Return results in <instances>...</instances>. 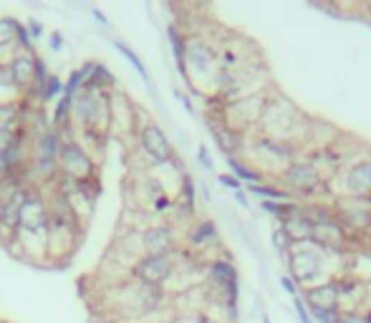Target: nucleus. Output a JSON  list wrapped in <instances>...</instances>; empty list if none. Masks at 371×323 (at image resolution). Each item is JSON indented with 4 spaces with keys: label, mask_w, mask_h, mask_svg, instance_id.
Wrapping results in <instances>:
<instances>
[{
    "label": "nucleus",
    "mask_w": 371,
    "mask_h": 323,
    "mask_svg": "<svg viewBox=\"0 0 371 323\" xmlns=\"http://www.w3.org/2000/svg\"><path fill=\"white\" fill-rule=\"evenodd\" d=\"M258 124L263 137L295 141V144L303 147L306 137H309L311 116H306L291 98L275 94V96H266V101H263V112H260ZM303 155H306V149H303Z\"/></svg>",
    "instance_id": "1"
},
{
    "label": "nucleus",
    "mask_w": 371,
    "mask_h": 323,
    "mask_svg": "<svg viewBox=\"0 0 371 323\" xmlns=\"http://www.w3.org/2000/svg\"><path fill=\"white\" fill-rule=\"evenodd\" d=\"M331 258H336V253H331L318 243L309 240V243H295L293 250L288 253L286 265L288 275L295 281L298 288H311L316 283L326 281L331 275H336V270L331 268Z\"/></svg>",
    "instance_id": "2"
},
{
    "label": "nucleus",
    "mask_w": 371,
    "mask_h": 323,
    "mask_svg": "<svg viewBox=\"0 0 371 323\" xmlns=\"http://www.w3.org/2000/svg\"><path fill=\"white\" fill-rule=\"evenodd\" d=\"M275 182H278L286 192H291L298 202H303V200H309L311 202V200H316L318 195H331V182L323 180L318 167H316L306 155L298 157L295 162H291V164L275 177Z\"/></svg>",
    "instance_id": "3"
},
{
    "label": "nucleus",
    "mask_w": 371,
    "mask_h": 323,
    "mask_svg": "<svg viewBox=\"0 0 371 323\" xmlns=\"http://www.w3.org/2000/svg\"><path fill=\"white\" fill-rule=\"evenodd\" d=\"M58 177L71 182H98V157L92 155L76 137H63Z\"/></svg>",
    "instance_id": "4"
},
{
    "label": "nucleus",
    "mask_w": 371,
    "mask_h": 323,
    "mask_svg": "<svg viewBox=\"0 0 371 323\" xmlns=\"http://www.w3.org/2000/svg\"><path fill=\"white\" fill-rule=\"evenodd\" d=\"M137 149H139L141 159L147 162V167H180L172 139L152 119L141 121L139 132H137Z\"/></svg>",
    "instance_id": "5"
},
{
    "label": "nucleus",
    "mask_w": 371,
    "mask_h": 323,
    "mask_svg": "<svg viewBox=\"0 0 371 323\" xmlns=\"http://www.w3.org/2000/svg\"><path fill=\"white\" fill-rule=\"evenodd\" d=\"M184 64H187L189 78L207 76V73H212V78H215L220 71V46L210 35L192 30L184 38Z\"/></svg>",
    "instance_id": "6"
},
{
    "label": "nucleus",
    "mask_w": 371,
    "mask_h": 323,
    "mask_svg": "<svg viewBox=\"0 0 371 323\" xmlns=\"http://www.w3.org/2000/svg\"><path fill=\"white\" fill-rule=\"evenodd\" d=\"M180 258H182V250L175 255H139V258L132 260V281L147 283V286H159V288L167 290V286L172 283L177 273V265H180Z\"/></svg>",
    "instance_id": "7"
},
{
    "label": "nucleus",
    "mask_w": 371,
    "mask_h": 323,
    "mask_svg": "<svg viewBox=\"0 0 371 323\" xmlns=\"http://www.w3.org/2000/svg\"><path fill=\"white\" fill-rule=\"evenodd\" d=\"M331 195L336 197H369L371 195V155L354 157L346 167L334 177Z\"/></svg>",
    "instance_id": "8"
},
{
    "label": "nucleus",
    "mask_w": 371,
    "mask_h": 323,
    "mask_svg": "<svg viewBox=\"0 0 371 323\" xmlns=\"http://www.w3.org/2000/svg\"><path fill=\"white\" fill-rule=\"evenodd\" d=\"M182 250V232L172 220L139 230V255H175Z\"/></svg>",
    "instance_id": "9"
},
{
    "label": "nucleus",
    "mask_w": 371,
    "mask_h": 323,
    "mask_svg": "<svg viewBox=\"0 0 371 323\" xmlns=\"http://www.w3.org/2000/svg\"><path fill=\"white\" fill-rule=\"evenodd\" d=\"M331 204H334L338 225L349 232L351 240L371 235V207L361 197H336V200H331Z\"/></svg>",
    "instance_id": "10"
},
{
    "label": "nucleus",
    "mask_w": 371,
    "mask_h": 323,
    "mask_svg": "<svg viewBox=\"0 0 371 323\" xmlns=\"http://www.w3.org/2000/svg\"><path fill=\"white\" fill-rule=\"evenodd\" d=\"M250 147H252V152H260L266 167H275V177H278L280 172L291 164V162H295L298 157H303L301 144H295V141L273 139V137H263V134H260L258 139L250 141Z\"/></svg>",
    "instance_id": "11"
},
{
    "label": "nucleus",
    "mask_w": 371,
    "mask_h": 323,
    "mask_svg": "<svg viewBox=\"0 0 371 323\" xmlns=\"http://www.w3.org/2000/svg\"><path fill=\"white\" fill-rule=\"evenodd\" d=\"M49 197L41 187H28V195H26V202L21 207V227L18 230H28V232H38V235H49Z\"/></svg>",
    "instance_id": "12"
},
{
    "label": "nucleus",
    "mask_w": 371,
    "mask_h": 323,
    "mask_svg": "<svg viewBox=\"0 0 371 323\" xmlns=\"http://www.w3.org/2000/svg\"><path fill=\"white\" fill-rule=\"evenodd\" d=\"M129 295H132V311L137 316H152V313H159V311L167 308L169 303V293L159 286H147V283L132 281L126 286Z\"/></svg>",
    "instance_id": "13"
},
{
    "label": "nucleus",
    "mask_w": 371,
    "mask_h": 323,
    "mask_svg": "<svg viewBox=\"0 0 371 323\" xmlns=\"http://www.w3.org/2000/svg\"><path fill=\"white\" fill-rule=\"evenodd\" d=\"M38 64H41V56H38L35 51H15L13 56L8 58L15 91L21 94V98L28 96L31 89H33L35 73H38Z\"/></svg>",
    "instance_id": "14"
},
{
    "label": "nucleus",
    "mask_w": 371,
    "mask_h": 323,
    "mask_svg": "<svg viewBox=\"0 0 371 323\" xmlns=\"http://www.w3.org/2000/svg\"><path fill=\"white\" fill-rule=\"evenodd\" d=\"M141 127L139 121V109L134 106V101L126 94L112 91V134L117 137H129V134H137Z\"/></svg>",
    "instance_id": "15"
},
{
    "label": "nucleus",
    "mask_w": 371,
    "mask_h": 323,
    "mask_svg": "<svg viewBox=\"0 0 371 323\" xmlns=\"http://www.w3.org/2000/svg\"><path fill=\"white\" fill-rule=\"evenodd\" d=\"M84 238V230L81 227H69V225H49V240H46V247H49V263H63L74 255V250L78 247Z\"/></svg>",
    "instance_id": "16"
},
{
    "label": "nucleus",
    "mask_w": 371,
    "mask_h": 323,
    "mask_svg": "<svg viewBox=\"0 0 371 323\" xmlns=\"http://www.w3.org/2000/svg\"><path fill=\"white\" fill-rule=\"evenodd\" d=\"M217 243H220V230L212 218H197L189 222L187 232H184V245L189 253H202Z\"/></svg>",
    "instance_id": "17"
},
{
    "label": "nucleus",
    "mask_w": 371,
    "mask_h": 323,
    "mask_svg": "<svg viewBox=\"0 0 371 323\" xmlns=\"http://www.w3.org/2000/svg\"><path fill=\"white\" fill-rule=\"evenodd\" d=\"M207 127H210L212 139H215V144L220 147V152H223L225 157H240V149H243V134L225 124L220 109L207 116Z\"/></svg>",
    "instance_id": "18"
},
{
    "label": "nucleus",
    "mask_w": 371,
    "mask_h": 323,
    "mask_svg": "<svg viewBox=\"0 0 371 323\" xmlns=\"http://www.w3.org/2000/svg\"><path fill=\"white\" fill-rule=\"evenodd\" d=\"M301 298L309 308H341V295H338V278L331 275L326 281L316 283L311 288L301 290Z\"/></svg>",
    "instance_id": "19"
},
{
    "label": "nucleus",
    "mask_w": 371,
    "mask_h": 323,
    "mask_svg": "<svg viewBox=\"0 0 371 323\" xmlns=\"http://www.w3.org/2000/svg\"><path fill=\"white\" fill-rule=\"evenodd\" d=\"M28 187L21 192H15L13 197H8V200L0 202V240H3L6 245L15 238V232L21 227V207H23V202H26Z\"/></svg>",
    "instance_id": "20"
},
{
    "label": "nucleus",
    "mask_w": 371,
    "mask_h": 323,
    "mask_svg": "<svg viewBox=\"0 0 371 323\" xmlns=\"http://www.w3.org/2000/svg\"><path fill=\"white\" fill-rule=\"evenodd\" d=\"M78 69L84 76V89H89V91H114L117 89V76L101 61H86Z\"/></svg>",
    "instance_id": "21"
},
{
    "label": "nucleus",
    "mask_w": 371,
    "mask_h": 323,
    "mask_svg": "<svg viewBox=\"0 0 371 323\" xmlns=\"http://www.w3.org/2000/svg\"><path fill=\"white\" fill-rule=\"evenodd\" d=\"M278 225L288 232V238L293 240V245L295 243H309V240L316 238V225L309 220V215L303 212V207L295 215H291V218L280 220Z\"/></svg>",
    "instance_id": "22"
},
{
    "label": "nucleus",
    "mask_w": 371,
    "mask_h": 323,
    "mask_svg": "<svg viewBox=\"0 0 371 323\" xmlns=\"http://www.w3.org/2000/svg\"><path fill=\"white\" fill-rule=\"evenodd\" d=\"M336 278H338V295H341V311L361 308L366 301V286H361L359 281L341 273H336Z\"/></svg>",
    "instance_id": "23"
},
{
    "label": "nucleus",
    "mask_w": 371,
    "mask_h": 323,
    "mask_svg": "<svg viewBox=\"0 0 371 323\" xmlns=\"http://www.w3.org/2000/svg\"><path fill=\"white\" fill-rule=\"evenodd\" d=\"M227 159V167H230V175H235L240 180V182L245 184H263L268 182V175L263 172V169H258L255 164H250V162H245L243 157H225Z\"/></svg>",
    "instance_id": "24"
},
{
    "label": "nucleus",
    "mask_w": 371,
    "mask_h": 323,
    "mask_svg": "<svg viewBox=\"0 0 371 323\" xmlns=\"http://www.w3.org/2000/svg\"><path fill=\"white\" fill-rule=\"evenodd\" d=\"M23 112H26V98L0 101V132H18V129H23Z\"/></svg>",
    "instance_id": "25"
},
{
    "label": "nucleus",
    "mask_w": 371,
    "mask_h": 323,
    "mask_svg": "<svg viewBox=\"0 0 371 323\" xmlns=\"http://www.w3.org/2000/svg\"><path fill=\"white\" fill-rule=\"evenodd\" d=\"M15 41H18V18L0 15V61H8L13 56Z\"/></svg>",
    "instance_id": "26"
},
{
    "label": "nucleus",
    "mask_w": 371,
    "mask_h": 323,
    "mask_svg": "<svg viewBox=\"0 0 371 323\" xmlns=\"http://www.w3.org/2000/svg\"><path fill=\"white\" fill-rule=\"evenodd\" d=\"M112 46H114V49H117V51H119L121 56H124L126 61L132 64V69L137 71V73H139V76H141V81L147 84L149 94H152V96H155V98H159V94H157V86H155V78H152V73H149V71H147V66L141 64L139 53H137V51H134L132 46H126L124 41H114Z\"/></svg>",
    "instance_id": "27"
},
{
    "label": "nucleus",
    "mask_w": 371,
    "mask_h": 323,
    "mask_svg": "<svg viewBox=\"0 0 371 323\" xmlns=\"http://www.w3.org/2000/svg\"><path fill=\"white\" fill-rule=\"evenodd\" d=\"M167 38H169V49H172V56L177 61V71L184 81H189L187 73V64H184V38H187V30H182L177 23H169L167 26Z\"/></svg>",
    "instance_id": "28"
},
{
    "label": "nucleus",
    "mask_w": 371,
    "mask_h": 323,
    "mask_svg": "<svg viewBox=\"0 0 371 323\" xmlns=\"http://www.w3.org/2000/svg\"><path fill=\"white\" fill-rule=\"evenodd\" d=\"M63 94V78L56 76V73H51L49 78H46V84H43L41 94L35 96V106L41 104H51V101H58Z\"/></svg>",
    "instance_id": "29"
},
{
    "label": "nucleus",
    "mask_w": 371,
    "mask_h": 323,
    "mask_svg": "<svg viewBox=\"0 0 371 323\" xmlns=\"http://www.w3.org/2000/svg\"><path fill=\"white\" fill-rule=\"evenodd\" d=\"M18 98H21V94L15 91L10 66H8V61H0V101H18Z\"/></svg>",
    "instance_id": "30"
},
{
    "label": "nucleus",
    "mask_w": 371,
    "mask_h": 323,
    "mask_svg": "<svg viewBox=\"0 0 371 323\" xmlns=\"http://www.w3.org/2000/svg\"><path fill=\"white\" fill-rule=\"evenodd\" d=\"M270 243H273V247H275V253L280 255V258L286 260L288 258V253L293 250V240L288 238V232L283 230V227H275L273 232H270Z\"/></svg>",
    "instance_id": "31"
},
{
    "label": "nucleus",
    "mask_w": 371,
    "mask_h": 323,
    "mask_svg": "<svg viewBox=\"0 0 371 323\" xmlns=\"http://www.w3.org/2000/svg\"><path fill=\"white\" fill-rule=\"evenodd\" d=\"M316 323H341L343 311L341 308H309Z\"/></svg>",
    "instance_id": "32"
},
{
    "label": "nucleus",
    "mask_w": 371,
    "mask_h": 323,
    "mask_svg": "<svg viewBox=\"0 0 371 323\" xmlns=\"http://www.w3.org/2000/svg\"><path fill=\"white\" fill-rule=\"evenodd\" d=\"M341 323H371V308L369 306H361V308L354 311H343Z\"/></svg>",
    "instance_id": "33"
},
{
    "label": "nucleus",
    "mask_w": 371,
    "mask_h": 323,
    "mask_svg": "<svg viewBox=\"0 0 371 323\" xmlns=\"http://www.w3.org/2000/svg\"><path fill=\"white\" fill-rule=\"evenodd\" d=\"M293 311H295V316H298V323H316L313 316H311L309 306H306V301L301 298V293L293 295Z\"/></svg>",
    "instance_id": "34"
},
{
    "label": "nucleus",
    "mask_w": 371,
    "mask_h": 323,
    "mask_svg": "<svg viewBox=\"0 0 371 323\" xmlns=\"http://www.w3.org/2000/svg\"><path fill=\"white\" fill-rule=\"evenodd\" d=\"M217 182L223 184L225 190H232V192L245 190V184L240 182V180H238V177H235V175H227V172H223V175H217Z\"/></svg>",
    "instance_id": "35"
},
{
    "label": "nucleus",
    "mask_w": 371,
    "mask_h": 323,
    "mask_svg": "<svg viewBox=\"0 0 371 323\" xmlns=\"http://www.w3.org/2000/svg\"><path fill=\"white\" fill-rule=\"evenodd\" d=\"M23 134H28V132H26V129H18V132H0V155H3L10 144H15V141L21 139Z\"/></svg>",
    "instance_id": "36"
},
{
    "label": "nucleus",
    "mask_w": 371,
    "mask_h": 323,
    "mask_svg": "<svg viewBox=\"0 0 371 323\" xmlns=\"http://www.w3.org/2000/svg\"><path fill=\"white\" fill-rule=\"evenodd\" d=\"M197 162H200V167L207 169V172L215 167V164H212V155L207 152V144H200V147H197Z\"/></svg>",
    "instance_id": "37"
},
{
    "label": "nucleus",
    "mask_w": 371,
    "mask_h": 323,
    "mask_svg": "<svg viewBox=\"0 0 371 323\" xmlns=\"http://www.w3.org/2000/svg\"><path fill=\"white\" fill-rule=\"evenodd\" d=\"M280 288L286 290V293L291 295V298H293V295H298V293H301V288L295 286V281H293V278H291V275H288V273H283V275H280Z\"/></svg>",
    "instance_id": "38"
},
{
    "label": "nucleus",
    "mask_w": 371,
    "mask_h": 323,
    "mask_svg": "<svg viewBox=\"0 0 371 323\" xmlns=\"http://www.w3.org/2000/svg\"><path fill=\"white\" fill-rule=\"evenodd\" d=\"M63 43H66V38H63L61 30H53V33H49V46H51V51H61V49H63Z\"/></svg>",
    "instance_id": "39"
},
{
    "label": "nucleus",
    "mask_w": 371,
    "mask_h": 323,
    "mask_svg": "<svg viewBox=\"0 0 371 323\" xmlns=\"http://www.w3.org/2000/svg\"><path fill=\"white\" fill-rule=\"evenodd\" d=\"M26 26H28V33H31V38H33V41L43 38V33H46V30H43V26L38 21H28Z\"/></svg>",
    "instance_id": "40"
},
{
    "label": "nucleus",
    "mask_w": 371,
    "mask_h": 323,
    "mask_svg": "<svg viewBox=\"0 0 371 323\" xmlns=\"http://www.w3.org/2000/svg\"><path fill=\"white\" fill-rule=\"evenodd\" d=\"M232 195H235V202H238L243 210H250V197H248L245 190H238V192H232Z\"/></svg>",
    "instance_id": "41"
},
{
    "label": "nucleus",
    "mask_w": 371,
    "mask_h": 323,
    "mask_svg": "<svg viewBox=\"0 0 371 323\" xmlns=\"http://www.w3.org/2000/svg\"><path fill=\"white\" fill-rule=\"evenodd\" d=\"M92 15H94V18H96V21H98V26H104L106 30L112 28V21H109V18H106V15L101 13V10H98V8H92Z\"/></svg>",
    "instance_id": "42"
},
{
    "label": "nucleus",
    "mask_w": 371,
    "mask_h": 323,
    "mask_svg": "<svg viewBox=\"0 0 371 323\" xmlns=\"http://www.w3.org/2000/svg\"><path fill=\"white\" fill-rule=\"evenodd\" d=\"M195 323H223V318L212 316V313H197Z\"/></svg>",
    "instance_id": "43"
},
{
    "label": "nucleus",
    "mask_w": 371,
    "mask_h": 323,
    "mask_svg": "<svg viewBox=\"0 0 371 323\" xmlns=\"http://www.w3.org/2000/svg\"><path fill=\"white\" fill-rule=\"evenodd\" d=\"M175 96H177V98H180V101H182V106H184V109H187V112H189V114L195 112V106H192V101H189V98H187V96H184V94H182V91H180V89H175Z\"/></svg>",
    "instance_id": "44"
},
{
    "label": "nucleus",
    "mask_w": 371,
    "mask_h": 323,
    "mask_svg": "<svg viewBox=\"0 0 371 323\" xmlns=\"http://www.w3.org/2000/svg\"><path fill=\"white\" fill-rule=\"evenodd\" d=\"M200 192H202V200H205V202L210 204V202H212V192L207 190V184H202V187H200Z\"/></svg>",
    "instance_id": "45"
},
{
    "label": "nucleus",
    "mask_w": 371,
    "mask_h": 323,
    "mask_svg": "<svg viewBox=\"0 0 371 323\" xmlns=\"http://www.w3.org/2000/svg\"><path fill=\"white\" fill-rule=\"evenodd\" d=\"M263 323H270V316H268V313H263Z\"/></svg>",
    "instance_id": "46"
}]
</instances>
